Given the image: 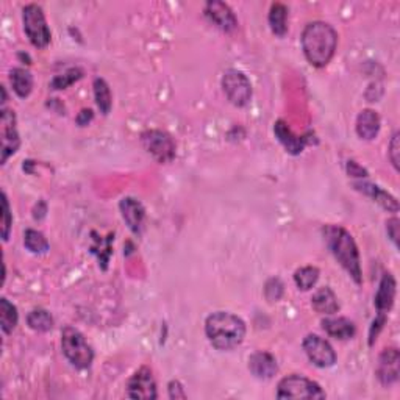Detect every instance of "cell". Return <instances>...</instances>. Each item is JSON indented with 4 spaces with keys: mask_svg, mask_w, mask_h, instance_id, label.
<instances>
[{
    "mask_svg": "<svg viewBox=\"0 0 400 400\" xmlns=\"http://www.w3.org/2000/svg\"><path fill=\"white\" fill-rule=\"evenodd\" d=\"M10 82L14 93L19 97H27L33 89V77L32 74L22 67H16L10 72Z\"/></svg>",
    "mask_w": 400,
    "mask_h": 400,
    "instance_id": "7402d4cb",
    "label": "cell"
},
{
    "mask_svg": "<svg viewBox=\"0 0 400 400\" xmlns=\"http://www.w3.org/2000/svg\"><path fill=\"white\" fill-rule=\"evenodd\" d=\"M399 219L392 218L386 222V230H388V236L391 238V241L394 245H399Z\"/></svg>",
    "mask_w": 400,
    "mask_h": 400,
    "instance_id": "d6a6232c",
    "label": "cell"
},
{
    "mask_svg": "<svg viewBox=\"0 0 400 400\" xmlns=\"http://www.w3.org/2000/svg\"><path fill=\"white\" fill-rule=\"evenodd\" d=\"M11 222H13V218H11V211H10V203L7 199V194H2V238L3 241H7L10 236V230H11Z\"/></svg>",
    "mask_w": 400,
    "mask_h": 400,
    "instance_id": "f546056e",
    "label": "cell"
},
{
    "mask_svg": "<svg viewBox=\"0 0 400 400\" xmlns=\"http://www.w3.org/2000/svg\"><path fill=\"white\" fill-rule=\"evenodd\" d=\"M222 88L228 100L236 107H245L252 97V85L241 71L228 69L222 77Z\"/></svg>",
    "mask_w": 400,
    "mask_h": 400,
    "instance_id": "52a82bcc",
    "label": "cell"
},
{
    "mask_svg": "<svg viewBox=\"0 0 400 400\" xmlns=\"http://www.w3.org/2000/svg\"><path fill=\"white\" fill-rule=\"evenodd\" d=\"M146 151L159 163H169L175 157V142L162 130H147L141 135Z\"/></svg>",
    "mask_w": 400,
    "mask_h": 400,
    "instance_id": "ba28073f",
    "label": "cell"
},
{
    "mask_svg": "<svg viewBox=\"0 0 400 400\" xmlns=\"http://www.w3.org/2000/svg\"><path fill=\"white\" fill-rule=\"evenodd\" d=\"M355 188L358 191H362L368 196L373 197L375 202H379L383 208H386L388 211H392V213H397L399 211V203L397 200L394 199L391 194H388L386 191L380 190L379 186L370 185V183H355Z\"/></svg>",
    "mask_w": 400,
    "mask_h": 400,
    "instance_id": "44dd1931",
    "label": "cell"
},
{
    "mask_svg": "<svg viewBox=\"0 0 400 400\" xmlns=\"http://www.w3.org/2000/svg\"><path fill=\"white\" fill-rule=\"evenodd\" d=\"M322 329L336 340H351L355 335V325L346 318L324 319Z\"/></svg>",
    "mask_w": 400,
    "mask_h": 400,
    "instance_id": "d6986e66",
    "label": "cell"
},
{
    "mask_svg": "<svg viewBox=\"0 0 400 400\" xmlns=\"http://www.w3.org/2000/svg\"><path fill=\"white\" fill-rule=\"evenodd\" d=\"M2 164L7 163V159L16 153L19 146V133L16 129V116L14 111L11 110H2Z\"/></svg>",
    "mask_w": 400,
    "mask_h": 400,
    "instance_id": "8fae6325",
    "label": "cell"
},
{
    "mask_svg": "<svg viewBox=\"0 0 400 400\" xmlns=\"http://www.w3.org/2000/svg\"><path fill=\"white\" fill-rule=\"evenodd\" d=\"M27 324H28V327L35 331H49L54 327V318L50 316V313L47 310L38 308V310H33L28 313Z\"/></svg>",
    "mask_w": 400,
    "mask_h": 400,
    "instance_id": "cb8c5ba5",
    "label": "cell"
},
{
    "mask_svg": "<svg viewBox=\"0 0 400 400\" xmlns=\"http://www.w3.org/2000/svg\"><path fill=\"white\" fill-rule=\"evenodd\" d=\"M304 351L318 368H331L336 363V353L329 341L318 335H308L304 340Z\"/></svg>",
    "mask_w": 400,
    "mask_h": 400,
    "instance_id": "9c48e42d",
    "label": "cell"
},
{
    "mask_svg": "<svg viewBox=\"0 0 400 400\" xmlns=\"http://www.w3.org/2000/svg\"><path fill=\"white\" fill-rule=\"evenodd\" d=\"M22 21L30 43L38 49L47 47L50 43V30L43 8L36 3H28L22 10Z\"/></svg>",
    "mask_w": 400,
    "mask_h": 400,
    "instance_id": "5b68a950",
    "label": "cell"
},
{
    "mask_svg": "<svg viewBox=\"0 0 400 400\" xmlns=\"http://www.w3.org/2000/svg\"><path fill=\"white\" fill-rule=\"evenodd\" d=\"M347 173H348V175L359 177V179H363V177H368V170L363 169L362 166H359L355 162H348L347 163Z\"/></svg>",
    "mask_w": 400,
    "mask_h": 400,
    "instance_id": "e575fe53",
    "label": "cell"
},
{
    "mask_svg": "<svg viewBox=\"0 0 400 400\" xmlns=\"http://www.w3.org/2000/svg\"><path fill=\"white\" fill-rule=\"evenodd\" d=\"M311 305L314 310L321 314H335L340 310L338 299H336L335 293L329 287H324L314 293L311 299Z\"/></svg>",
    "mask_w": 400,
    "mask_h": 400,
    "instance_id": "ffe728a7",
    "label": "cell"
},
{
    "mask_svg": "<svg viewBox=\"0 0 400 400\" xmlns=\"http://www.w3.org/2000/svg\"><path fill=\"white\" fill-rule=\"evenodd\" d=\"M274 133H276V136L278 138V141L282 142L283 147L287 148V152L293 153V155H299V153L304 152L307 140L302 138V136L294 135L285 121L276 122Z\"/></svg>",
    "mask_w": 400,
    "mask_h": 400,
    "instance_id": "e0dca14e",
    "label": "cell"
},
{
    "mask_svg": "<svg viewBox=\"0 0 400 400\" xmlns=\"http://www.w3.org/2000/svg\"><path fill=\"white\" fill-rule=\"evenodd\" d=\"M336 44H338V35L327 22H310L302 33V49L307 60L314 67L329 65L335 55Z\"/></svg>",
    "mask_w": 400,
    "mask_h": 400,
    "instance_id": "6da1fadb",
    "label": "cell"
},
{
    "mask_svg": "<svg viewBox=\"0 0 400 400\" xmlns=\"http://www.w3.org/2000/svg\"><path fill=\"white\" fill-rule=\"evenodd\" d=\"M318 278H319V269H318V267H314V266L302 267V269H297L296 274H294L296 285L302 291L311 289L314 285H316Z\"/></svg>",
    "mask_w": 400,
    "mask_h": 400,
    "instance_id": "83f0119b",
    "label": "cell"
},
{
    "mask_svg": "<svg viewBox=\"0 0 400 400\" xmlns=\"http://www.w3.org/2000/svg\"><path fill=\"white\" fill-rule=\"evenodd\" d=\"M394 299H396V280L391 274H385L380 282L379 291L375 294V308L379 313L386 314L394 305Z\"/></svg>",
    "mask_w": 400,
    "mask_h": 400,
    "instance_id": "2e32d148",
    "label": "cell"
},
{
    "mask_svg": "<svg viewBox=\"0 0 400 400\" xmlns=\"http://www.w3.org/2000/svg\"><path fill=\"white\" fill-rule=\"evenodd\" d=\"M61 347L65 357L77 369H87L93 364L94 352L87 338L77 329L65 327L61 331Z\"/></svg>",
    "mask_w": 400,
    "mask_h": 400,
    "instance_id": "277c9868",
    "label": "cell"
},
{
    "mask_svg": "<svg viewBox=\"0 0 400 400\" xmlns=\"http://www.w3.org/2000/svg\"><path fill=\"white\" fill-rule=\"evenodd\" d=\"M324 236L330 252L344 267L357 283H362V266H359L358 247L351 233L340 225L324 227Z\"/></svg>",
    "mask_w": 400,
    "mask_h": 400,
    "instance_id": "3957f363",
    "label": "cell"
},
{
    "mask_svg": "<svg viewBox=\"0 0 400 400\" xmlns=\"http://www.w3.org/2000/svg\"><path fill=\"white\" fill-rule=\"evenodd\" d=\"M205 14L216 27H219L224 32H232L238 27L236 16L233 14L232 8L227 3L219 2V0H213V2L205 5Z\"/></svg>",
    "mask_w": 400,
    "mask_h": 400,
    "instance_id": "7c38bea8",
    "label": "cell"
},
{
    "mask_svg": "<svg viewBox=\"0 0 400 400\" xmlns=\"http://www.w3.org/2000/svg\"><path fill=\"white\" fill-rule=\"evenodd\" d=\"M265 294L267 297V300H271V302L280 300V297H282L283 294V283L280 282L278 278H271L269 282L266 283Z\"/></svg>",
    "mask_w": 400,
    "mask_h": 400,
    "instance_id": "4dcf8cb0",
    "label": "cell"
},
{
    "mask_svg": "<svg viewBox=\"0 0 400 400\" xmlns=\"http://www.w3.org/2000/svg\"><path fill=\"white\" fill-rule=\"evenodd\" d=\"M400 135L394 133L392 140L390 142V159L396 170H399V162H400V142H399Z\"/></svg>",
    "mask_w": 400,
    "mask_h": 400,
    "instance_id": "1f68e13d",
    "label": "cell"
},
{
    "mask_svg": "<svg viewBox=\"0 0 400 400\" xmlns=\"http://www.w3.org/2000/svg\"><path fill=\"white\" fill-rule=\"evenodd\" d=\"M94 97H96V104L99 107V110L108 114L111 110V91L108 83L104 78H96L94 80Z\"/></svg>",
    "mask_w": 400,
    "mask_h": 400,
    "instance_id": "d4e9b609",
    "label": "cell"
},
{
    "mask_svg": "<svg viewBox=\"0 0 400 400\" xmlns=\"http://www.w3.org/2000/svg\"><path fill=\"white\" fill-rule=\"evenodd\" d=\"M380 131V118L374 110H363L357 118V133L362 140H374Z\"/></svg>",
    "mask_w": 400,
    "mask_h": 400,
    "instance_id": "ac0fdd59",
    "label": "cell"
},
{
    "mask_svg": "<svg viewBox=\"0 0 400 400\" xmlns=\"http://www.w3.org/2000/svg\"><path fill=\"white\" fill-rule=\"evenodd\" d=\"M119 207H121L122 218L131 228V232L141 233V228L142 224H144L146 218V211L141 202H138V200L133 197H125L121 200V205H119Z\"/></svg>",
    "mask_w": 400,
    "mask_h": 400,
    "instance_id": "9a60e30c",
    "label": "cell"
},
{
    "mask_svg": "<svg viewBox=\"0 0 400 400\" xmlns=\"http://www.w3.org/2000/svg\"><path fill=\"white\" fill-rule=\"evenodd\" d=\"M399 364L400 353L397 348H385L379 359V368H377V377L381 381V385H392L399 380Z\"/></svg>",
    "mask_w": 400,
    "mask_h": 400,
    "instance_id": "4fadbf2b",
    "label": "cell"
},
{
    "mask_svg": "<svg viewBox=\"0 0 400 400\" xmlns=\"http://www.w3.org/2000/svg\"><path fill=\"white\" fill-rule=\"evenodd\" d=\"M168 390H169V397L170 399H186L185 390H183V386H181L180 381L173 380L169 383Z\"/></svg>",
    "mask_w": 400,
    "mask_h": 400,
    "instance_id": "836d02e7",
    "label": "cell"
},
{
    "mask_svg": "<svg viewBox=\"0 0 400 400\" xmlns=\"http://www.w3.org/2000/svg\"><path fill=\"white\" fill-rule=\"evenodd\" d=\"M0 324L5 333H11L18 325V310L7 299L0 300Z\"/></svg>",
    "mask_w": 400,
    "mask_h": 400,
    "instance_id": "484cf974",
    "label": "cell"
},
{
    "mask_svg": "<svg viewBox=\"0 0 400 400\" xmlns=\"http://www.w3.org/2000/svg\"><path fill=\"white\" fill-rule=\"evenodd\" d=\"M93 119V111L91 110H83L82 113L78 114V118H77V122L78 125H82V127H85V125H88V122Z\"/></svg>",
    "mask_w": 400,
    "mask_h": 400,
    "instance_id": "d590c367",
    "label": "cell"
},
{
    "mask_svg": "<svg viewBox=\"0 0 400 400\" xmlns=\"http://www.w3.org/2000/svg\"><path fill=\"white\" fill-rule=\"evenodd\" d=\"M278 399H324L322 388L307 377L289 375L278 383Z\"/></svg>",
    "mask_w": 400,
    "mask_h": 400,
    "instance_id": "8992f818",
    "label": "cell"
},
{
    "mask_svg": "<svg viewBox=\"0 0 400 400\" xmlns=\"http://www.w3.org/2000/svg\"><path fill=\"white\" fill-rule=\"evenodd\" d=\"M249 369L256 379L269 380L277 374V359L267 352H256L249 358Z\"/></svg>",
    "mask_w": 400,
    "mask_h": 400,
    "instance_id": "5bb4252c",
    "label": "cell"
},
{
    "mask_svg": "<svg viewBox=\"0 0 400 400\" xmlns=\"http://www.w3.org/2000/svg\"><path fill=\"white\" fill-rule=\"evenodd\" d=\"M205 333L208 341L219 351H232L244 341L245 324L236 314L216 311L210 314L205 322Z\"/></svg>",
    "mask_w": 400,
    "mask_h": 400,
    "instance_id": "7a4b0ae2",
    "label": "cell"
},
{
    "mask_svg": "<svg viewBox=\"0 0 400 400\" xmlns=\"http://www.w3.org/2000/svg\"><path fill=\"white\" fill-rule=\"evenodd\" d=\"M269 25L277 36H283L288 32V8L283 3H272L269 11Z\"/></svg>",
    "mask_w": 400,
    "mask_h": 400,
    "instance_id": "603a6c76",
    "label": "cell"
},
{
    "mask_svg": "<svg viewBox=\"0 0 400 400\" xmlns=\"http://www.w3.org/2000/svg\"><path fill=\"white\" fill-rule=\"evenodd\" d=\"M82 71L78 69V67H76V69H69L67 71L65 76H58V77H55V80L52 82V87L55 89H65L69 87V85H72L74 82H77L78 78H82Z\"/></svg>",
    "mask_w": 400,
    "mask_h": 400,
    "instance_id": "f1b7e54d",
    "label": "cell"
},
{
    "mask_svg": "<svg viewBox=\"0 0 400 400\" xmlns=\"http://www.w3.org/2000/svg\"><path fill=\"white\" fill-rule=\"evenodd\" d=\"M24 245L32 254H45L49 250V241L41 232L27 230L24 235Z\"/></svg>",
    "mask_w": 400,
    "mask_h": 400,
    "instance_id": "4316f807",
    "label": "cell"
},
{
    "mask_svg": "<svg viewBox=\"0 0 400 400\" xmlns=\"http://www.w3.org/2000/svg\"><path fill=\"white\" fill-rule=\"evenodd\" d=\"M129 397L131 399H157V383L153 379L152 370L141 368L136 370L127 385Z\"/></svg>",
    "mask_w": 400,
    "mask_h": 400,
    "instance_id": "30bf717a",
    "label": "cell"
}]
</instances>
